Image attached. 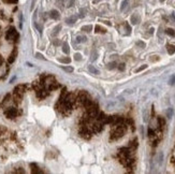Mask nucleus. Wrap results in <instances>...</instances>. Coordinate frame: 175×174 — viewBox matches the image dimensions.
I'll return each mask as SVG.
<instances>
[{"label":"nucleus","instance_id":"cd10ccee","mask_svg":"<svg viewBox=\"0 0 175 174\" xmlns=\"http://www.w3.org/2000/svg\"><path fill=\"white\" fill-rule=\"evenodd\" d=\"M59 61L62 62V64H70L71 62V59L69 57H66V58H59Z\"/></svg>","mask_w":175,"mask_h":174},{"label":"nucleus","instance_id":"4468645a","mask_svg":"<svg viewBox=\"0 0 175 174\" xmlns=\"http://www.w3.org/2000/svg\"><path fill=\"white\" fill-rule=\"evenodd\" d=\"M50 17L53 19H59L60 18V14H59V12L57 10H52L50 12Z\"/></svg>","mask_w":175,"mask_h":174},{"label":"nucleus","instance_id":"8fccbe9b","mask_svg":"<svg viewBox=\"0 0 175 174\" xmlns=\"http://www.w3.org/2000/svg\"><path fill=\"white\" fill-rule=\"evenodd\" d=\"M4 130H5V129H4V128H2V127H1V126H0V134H1V132H3Z\"/></svg>","mask_w":175,"mask_h":174},{"label":"nucleus","instance_id":"ea45409f","mask_svg":"<svg viewBox=\"0 0 175 174\" xmlns=\"http://www.w3.org/2000/svg\"><path fill=\"white\" fill-rule=\"evenodd\" d=\"M169 83H170V85H173V84H175V75H173L171 79H170V82H169Z\"/></svg>","mask_w":175,"mask_h":174},{"label":"nucleus","instance_id":"1a4fd4ad","mask_svg":"<svg viewBox=\"0 0 175 174\" xmlns=\"http://www.w3.org/2000/svg\"><path fill=\"white\" fill-rule=\"evenodd\" d=\"M97 117H98V121H99L100 123H102L103 125L109 124V116H107V115H105L104 113H102V112L98 114V116H97Z\"/></svg>","mask_w":175,"mask_h":174},{"label":"nucleus","instance_id":"393cba45","mask_svg":"<svg viewBox=\"0 0 175 174\" xmlns=\"http://www.w3.org/2000/svg\"><path fill=\"white\" fill-rule=\"evenodd\" d=\"M76 41H77V43H83V42L87 41V38L84 37V36H79V37L76 38Z\"/></svg>","mask_w":175,"mask_h":174},{"label":"nucleus","instance_id":"09e8293b","mask_svg":"<svg viewBox=\"0 0 175 174\" xmlns=\"http://www.w3.org/2000/svg\"><path fill=\"white\" fill-rule=\"evenodd\" d=\"M2 64H3V58H2V56L0 55V66H1Z\"/></svg>","mask_w":175,"mask_h":174},{"label":"nucleus","instance_id":"f704fd0d","mask_svg":"<svg viewBox=\"0 0 175 174\" xmlns=\"http://www.w3.org/2000/svg\"><path fill=\"white\" fill-rule=\"evenodd\" d=\"M73 4H74V0H68V3L66 4L67 8H71Z\"/></svg>","mask_w":175,"mask_h":174},{"label":"nucleus","instance_id":"9b49d317","mask_svg":"<svg viewBox=\"0 0 175 174\" xmlns=\"http://www.w3.org/2000/svg\"><path fill=\"white\" fill-rule=\"evenodd\" d=\"M16 56H17V49L14 47V49L12 51V53L10 54V56H9V64H12V62H14V60L16 59Z\"/></svg>","mask_w":175,"mask_h":174},{"label":"nucleus","instance_id":"ddd939ff","mask_svg":"<svg viewBox=\"0 0 175 174\" xmlns=\"http://www.w3.org/2000/svg\"><path fill=\"white\" fill-rule=\"evenodd\" d=\"M141 22V17H140V15L139 14H133V15L131 16V23L133 24V25H137V24Z\"/></svg>","mask_w":175,"mask_h":174},{"label":"nucleus","instance_id":"dca6fc26","mask_svg":"<svg viewBox=\"0 0 175 174\" xmlns=\"http://www.w3.org/2000/svg\"><path fill=\"white\" fill-rule=\"evenodd\" d=\"M76 21H77V16H76V15H72V16H70V17H68V18L66 19V23L69 24V25H73V24L75 23Z\"/></svg>","mask_w":175,"mask_h":174},{"label":"nucleus","instance_id":"4be33fe9","mask_svg":"<svg viewBox=\"0 0 175 174\" xmlns=\"http://www.w3.org/2000/svg\"><path fill=\"white\" fill-rule=\"evenodd\" d=\"M88 70L92 72V74H99V70H98V69H96L94 66H92V64L88 67Z\"/></svg>","mask_w":175,"mask_h":174},{"label":"nucleus","instance_id":"864d4df0","mask_svg":"<svg viewBox=\"0 0 175 174\" xmlns=\"http://www.w3.org/2000/svg\"><path fill=\"white\" fill-rule=\"evenodd\" d=\"M172 17H173V19H174V21H175V14H174V13L172 14Z\"/></svg>","mask_w":175,"mask_h":174},{"label":"nucleus","instance_id":"423d86ee","mask_svg":"<svg viewBox=\"0 0 175 174\" xmlns=\"http://www.w3.org/2000/svg\"><path fill=\"white\" fill-rule=\"evenodd\" d=\"M80 134L82 138L84 139H90V136H92V132H90V130L86 127V126H83V127H81L80 129Z\"/></svg>","mask_w":175,"mask_h":174},{"label":"nucleus","instance_id":"3c124183","mask_svg":"<svg viewBox=\"0 0 175 174\" xmlns=\"http://www.w3.org/2000/svg\"><path fill=\"white\" fill-rule=\"evenodd\" d=\"M171 162L174 163V166H175V158H173V157H172V158H171Z\"/></svg>","mask_w":175,"mask_h":174},{"label":"nucleus","instance_id":"f8f14e48","mask_svg":"<svg viewBox=\"0 0 175 174\" xmlns=\"http://www.w3.org/2000/svg\"><path fill=\"white\" fill-rule=\"evenodd\" d=\"M92 128H94V130H95L96 132H100V131H101V130L103 129V124H102V123H100V121H98L97 123H96V124H94Z\"/></svg>","mask_w":175,"mask_h":174},{"label":"nucleus","instance_id":"603ef678","mask_svg":"<svg viewBox=\"0 0 175 174\" xmlns=\"http://www.w3.org/2000/svg\"><path fill=\"white\" fill-rule=\"evenodd\" d=\"M99 1H101V0H94V3H98Z\"/></svg>","mask_w":175,"mask_h":174},{"label":"nucleus","instance_id":"5701e85b","mask_svg":"<svg viewBox=\"0 0 175 174\" xmlns=\"http://www.w3.org/2000/svg\"><path fill=\"white\" fill-rule=\"evenodd\" d=\"M92 30V25H86V26L82 27V31H85V32H90Z\"/></svg>","mask_w":175,"mask_h":174},{"label":"nucleus","instance_id":"79ce46f5","mask_svg":"<svg viewBox=\"0 0 175 174\" xmlns=\"http://www.w3.org/2000/svg\"><path fill=\"white\" fill-rule=\"evenodd\" d=\"M14 172H15V173H25V171H24L22 168H18V170H15Z\"/></svg>","mask_w":175,"mask_h":174},{"label":"nucleus","instance_id":"aec40b11","mask_svg":"<svg viewBox=\"0 0 175 174\" xmlns=\"http://www.w3.org/2000/svg\"><path fill=\"white\" fill-rule=\"evenodd\" d=\"M157 121H158V127H159L160 129L163 128V126L165 125V121H164L163 118H162V117H158Z\"/></svg>","mask_w":175,"mask_h":174},{"label":"nucleus","instance_id":"20e7f679","mask_svg":"<svg viewBox=\"0 0 175 174\" xmlns=\"http://www.w3.org/2000/svg\"><path fill=\"white\" fill-rule=\"evenodd\" d=\"M4 115L7 116V118L9 119H13V118H15L17 115H18V111L16 108H13V106H10L8 108L7 110L4 111Z\"/></svg>","mask_w":175,"mask_h":174},{"label":"nucleus","instance_id":"7c9ffc66","mask_svg":"<svg viewBox=\"0 0 175 174\" xmlns=\"http://www.w3.org/2000/svg\"><path fill=\"white\" fill-rule=\"evenodd\" d=\"M147 68V64H143V66H141L140 68H137V69H135V71L134 72H141V71H143V70H145V69Z\"/></svg>","mask_w":175,"mask_h":174},{"label":"nucleus","instance_id":"f03ea898","mask_svg":"<svg viewBox=\"0 0 175 174\" xmlns=\"http://www.w3.org/2000/svg\"><path fill=\"white\" fill-rule=\"evenodd\" d=\"M43 85H44V87H45L46 90H53V89H56V88H58V85L57 82H56V79H55V77H54L53 75H47L44 77V79H43Z\"/></svg>","mask_w":175,"mask_h":174},{"label":"nucleus","instance_id":"c85d7f7f","mask_svg":"<svg viewBox=\"0 0 175 174\" xmlns=\"http://www.w3.org/2000/svg\"><path fill=\"white\" fill-rule=\"evenodd\" d=\"M107 68L109 70H113V69L116 68V62H110V64H107Z\"/></svg>","mask_w":175,"mask_h":174},{"label":"nucleus","instance_id":"de8ad7c7","mask_svg":"<svg viewBox=\"0 0 175 174\" xmlns=\"http://www.w3.org/2000/svg\"><path fill=\"white\" fill-rule=\"evenodd\" d=\"M0 18H4V14H3V11H0Z\"/></svg>","mask_w":175,"mask_h":174},{"label":"nucleus","instance_id":"49530a36","mask_svg":"<svg viewBox=\"0 0 175 174\" xmlns=\"http://www.w3.org/2000/svg\"><path fill=\"white\" fill-rule=\"evenodd\" d=\"M54 44H55V45H58V44H60V41H59V40H55V41H54Z\"/></svg>","mask_w":175,"mask_h":174},{"label":"nucleus","instance_id":"39448f33","mask_svg":"<svg viewBox=\"0 0 175 174\" xmlns=\"http://www.w3.org/2000/svg\"><path fill=\"white\" fill-rule=\"evenodd\" d=\"M118 30H119V34H122V36H129L131 34V27L128 23H124L122 25L118 26Z\"/></svg>","mask_w":175,"mask_h":174},{"label":"nucleus","instance_id":"e433bc0d","mask_svg":"<svg viewBox=\"0 0 175 174\" xmlns=\"http://www.w3.org/2000/svg\"><path fill=\"white\" fill-rule=\"evenodd\" d=\"M167 117L169 118H171L172 115H173V110H172V109H169L167 112Z\"/></svg>","mask_w":175,"mask_h":174},{"label":"nucleus","instance_id":"a878e982","mask_svg":"<svg viewBox=\"0 0 175 174\" xmlns=\"http://www.w3.org/2000/svg\"><path fill=\"white\" fill-rule=\"evenodd\" d=\"M128 3H129V1H128V0H124L122 5H120V11H125V9L128 7Z\"/></svg>","mask_w":175,"mask_h":174},{"label":"nucleus","instance_id":"c9c22d12","mask_svg":"<svg viewBox=\"0 0 175 174\" xmlns=\"http://www.w3.org/2000/svg\"><path fill=\"white\" fill-rule=\"evenodd\" d=\"M4 3H17L18 0H2Z\"/></svg>","mask_w":175,"mask_h":174},{"label":"nucleus","instance_id":"7ed1b4c3","mask_svg":"<svg viewBox=\"0 0 175 174\" xmlns=\"http://www.w3.org/2000/svg\"><path fill=\"white\" fill-rule=\"evenodd\" d=\"M19 38L18 32L16 31V29L14 27H10L5 34V39L8 41H17V39Z\"/></svg>","mask_w":175,"mask_h":174},{"label":"nucleus","instance_id":"2f4dec72","mask_svg":"<svg viewBox=\"0 0 175 174\" xmlns=\"http://www.w3.org/2000/svg\"><path fill=\"white\" fill-rule=\"evenodd\" d=\"M74 60H76V61H81L82 60V55H81V54H75V55H74Z\"/></svg>","mask_w":175,"mask_h":174},{"label":"nucleus","instance_id":"c03bdc74","mask_svg":"<svg viewBox=\"0 0 175 174\" xmlns=\"http://www.w3.org/2000/svg\"><path fill=\"white\" fill-rule=\"evenodd\" d=\"M57 2L60 4V7H62V4H64V2H65V0H57Z\"/></svg>","mask_w":175,"mask_h":174},{"label":"nucleus","instance_id":"5fc2aeb1","mask_svg":"<svg viewBox=\"0 0 175 174\" xmlns=\"http://www.w3.org/2000/svg\"><path fill=\"white\" fill-rule=\"evenodd\" d=\"M163 1H165V0H160V2H163Z\"/></svg>","mask_w":175,"mask_h":174},{"label":"nucleus","instance_id":"a18cd8bd","mask_svg":"<svg viewBox=\"0 0 175 174\" xmlns=\"http://www.w3.org/2000/svg\"><path fill=\"white\" fill-rule=\"evenodd\" d=\"M156 58H150V60L152 61H157V60H159V57L158 56H155Z\"/></svg>","mask_w":175,"mask_h":174},{"label":"nucleus","instance_id":"0eeeda50","mask_svg":"<svg viewBox=\"0 0 175 174\" xmlns=\"http://www.w3.org/2000/svg\"><path fill=\"white\" fill-rule=\"evenodd\" d=\"M124 123V119L120 116H109V124L113 126L119 125V124H122Z\"/></svg>","mask_w":175,"mask_h":174},{"label":"nucleus","instance_id":"4c0bfd02","mask_svg":"<svg viewBox=\"0 0 175 174\" xmlns=\"http://www.w3.org/2000/svg\"><path fill=\"white\" fill-rule=\"evenodd\" d=\"M155 136V132H154V130H152V128H149L148 129V136L149 138H152V136Z\"/></svg>","mask_w":175,"mask_h":174},{"label":"nucleus","instance_id":"473e14b6","mask_svg":"<svg viewBox=\"0 0 175 174\" xmlns=\"http://www.w3.org/2000/svg\"><path fill=\"white\" fill-rule=\"evenodd\" d=\"M60 29H61V26L60 25H58L57 27H55V29H54V32H53V34H57L59 31H60Z\"/></svg>","mask_w":175,"mask_h":174},{"label":"nucleus","instance_id":"a211bd4d","mask_svg":"<svg viewBox=\"0 0 175 174\" xmlns=\"http://www.w3.org/2000/svg\"><path fill=\"white\" fill-rule=\"evenodd\" d=\"M167 49L169 55H173L175 53V45H172V44H167Z\"/></svg>","mask_w":175,"mask_h":174},{"label":"nucleus","instance_id":"37998d69","mask_svg":"<svg viewBox=\"0 0 175 174\" xmlns=\"http://www.w3.org/2000/svg\"><path fill=\"white\" fill-rule=\"evenodd\" d=\"M80 16H81V17H84V16H85V10H81Z\"/></svg>","mask_w":175,"mask_h":174},{"label":"nucleus","instance_id":"6e6552de","mask_svg":"<svg viewBox=\"0 0 175 174\" xmlns=\"http://www.w3.org/2000/svg\"><path fill=\"white\" fill-rule=\"evenodd\" d=\"M88 99H90V97H89V95H88L86 91H81L80 94H79V96H77V100H79L83 105Z\"/></svg>","mask_w":175,"mask_h":174},{"label":"nucleus","instance_id":"58836bf2","mask_svg":"<svg viewBox=\"0 0 175 174\" xmlns=\"http://www.w3.org/2000/svg\"><path fill=\"white\" fill-rule=\"evenodd\" d=\"M118 69H119L120 71H124V70H125V64H118Z\"/></svg>","mask_w":175,"mask_h":174},{"label":"nucleus","instance_id":"9d476101","mask_svg":"<svg viewBox=\"0 0 175 174\" xmlns=\"http://www.w3.org/2000/svg\"><path fill=\"white\" fill-rule=\"evenodd\" d=\"M25 89H26V86L25 85H17L15 87V89H14V94H18V95L23 96L24 92H25Z\"/></svg>","mask_w":175,"mask_h":174},{"label":"nucleus","instance_id":"412c9836","mask_svg":"<svg viewBox=\"0 0 175 174\" xmlns=\"http://www.w3.org/2000/svg\"><path fill=\"white\" fill-rule=\"evenodd\" d=\"M129 147L132 148V149H135V148L137 147V139H134L133 141H131V142H130Z\"/></svg>","mask_w":175,"mask_h":174},{"label":"nucleus","instance_id":"2eb2a0df","mask_svg":"<svg viewBox=\"0 0 175 174\" xmlns=\"http://www.w3.org/2000/svg\"><path fill=\"white\" fill-rule=\"evenodd\" d=\"M30 168H31V173H42V171L39 169V166L36 164V163H30Z\"/></svg>","mask_w":175,"mask_h":174},{"label":"nucleus","instance_id":"c756f323","mask_svg":"<svg viewBox=\"0 0 175 174\" xmlns=\"http://www.w3.org/2000/svg\"><path fill=\"white\" fill-rule=\"evenodd\" d=\"M61 68H62V70H65L66 72H69V73L73 72V70H74L72 67H69V66H66V67H61Z\"/></svg>","mask_w":175,"mask_h":174},{"label":"nucleus","instance_id":"72a5a7b5","mask_svg":"<svg viewBox=\"0 0 175 174\" xmlns=\"http://www.w3.org/2000/svg\"><path fill=\"white\" fill-rule=\"evenodd\" d=\"M137 46H140V47H142V49H144L145 46H146V44H145V43H144L143 41H137Z\"/></svg>","mask_w":175,"mask_h":174},{"label":"nucleus","instance_id":"6ab92c4d","mask_svg":"<svg viewBox=\"0 0 175 174\" xmlns=\"http://www.w3.org/2000/svg\"><path fill=\"white\" fill-rule=\"evenodd\" d=\"M95 31L97 34H105V32H107V30H105L103 27L100 26V25H97V26L95 27Z\"/></svg>","mask_w":175,"mask_h":174},{"label":"nucleus","instance_id":"f257e3e1","mask_svg":"<svg viewBox=\"0 0 175 174\" xmlns=\"http://www.w3.org/2000/svg\"><path fill=\"white\" fill-rule=\"evenodd\" d=\"M126 129H127V126L122 123V124H119V125H116L115 128L112 130L111 132V140H117L119 138H122L126 132Z\"/></svg>","mask_w":175,"mask_h":174},{"label":"nucleus","instance_id":"f3484780","mask_svg":"<svg viewBox=\"0 0 175 174\" xmlns=\"http://www.w3.org/2000/svg\"><path fill=\"white\" fill-rule=\"evenodd\" d=\"M66 97H67V89H66V88H64V89H62V91H61L60 97H59V101H58V103L64 102V100L66 99Z\"/></svg>","mask_w":175,"mask_h":174},{"label":"nucleus","instance_id":"a19ab883","mask_svg":"<svg viewBox=\"0 0 175 174\" xmlns=\"http://www.w3.org/2000/svg\"><path fill=\"white\" fill-rule=\"evenodd\" d=\"M36 57H37V58H39V59H43V60H45V58L42 56V55H41L40 53H37V54H36Z\"/></svg>","mask_w":175,"mask_h":174},{"label":"nucleus","instance_id":"b1692460","mask_svg":"<svg viewBox=\"0 0 175 174\" xmlns=\"http://www.w3.org/2000/svg\"><path fill=\"white\" fill-rule=\"evenodd\" d=\"M62 51H64V53H66V54H69V52H70L69 44L67 43V42H65V43L62 44Z\"/></svg>","mask_w":175,"mask_h":174},{"label":"nucleus","instance_id":"bb28decb","mask_svg":"<svg viewBox=\"0 0 175 174\" xmlns=\"http://www.w3.org/2000/svg\"><path fill=\"white\" fill-rule=\"evenodd\" d=\"M165 34H169L170 37H175V31L173 29H171V28H167V30H165Z\"/></svg>","mask_w":175,"mask_h":174}]
</instances>
